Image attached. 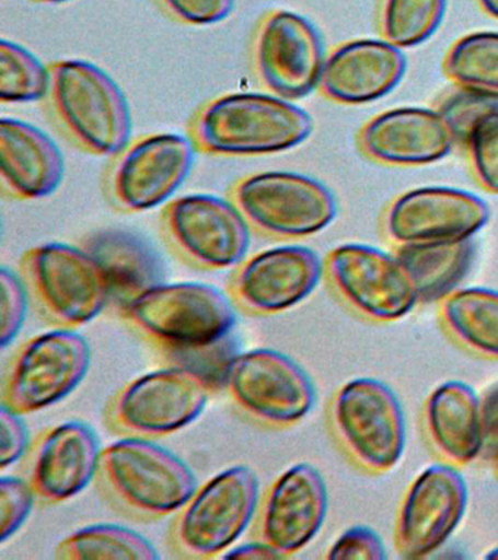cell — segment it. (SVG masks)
<instances>
[{"mask_svg": "<svg viewBox=\"0 0 498 560\" xmlns=\"http://www.w3.org/2000/svg\"><path fill=\"white\" fill-rule=\"evenodd\" d=\"M478 2L485 13L498 20V0H478Z\"/></svg>", "mask_w": 498, "mask_h": 560, "instance_id": "cell-41", "label": "cell"}, {"mask_svg": "<svg viewBox=\"0 0 498 560\" xmlns=\"http://www.w3.org/2000/svg\"><path fill=\"white\" fill-rule=\"evenodd\" d=\"M196 152L189 136L150 133L130 140L106 171L107 200L124 213H143L167 205L189 177Z\"/></svg>", "mask_w": 498, "mask_h": 560, "instance_id": "cell-13", "label": "cell"}, {"mask_svg": "<svg viewBox=\"0 0 498 560\" xmlns=\"http://www.w3.org/2000/svg\"><path fill=\"white\" fill-rule=\"evenodd\" d=\"M82 247L93 254L111 283V306L124 308L148 289L165 282L159 253L142 236L125 230H102L86 235Z\"/></svg>", "mask_w": 498, "mask_h": 560, "instance_id": "cell-25", "label": "cell"}, {"mask_svg": "<svg viewBox=\"0 0 498 560\" xmlns=\"http://www.w3.org/2000/svg\"><path fill=\"white\" fill-rule=\"evenodd\" d=\"M470 489L453 464L419 472L401 503L396 547L402 558L424 559L441 549L466 514Z\"/></svg>", "mask_w": 498, "mask_h": 560, "instance_id": "cell-18", "label": "cell"}, {"mask_svg": "<svg viewBox=\"0 0 498 560\" xmlns=\"http://www.w3.org/2000/svg\"><path fill=\"white\" fill-rule=\"evenodd\" d=\"M326 558L331 560H384L387 559L386 546L379 534L367 525H354L329 547Z\"/></svg>", "mask_w": 498, "mask_h": 560, "instance_id": "cell-37", "label": "cell"}, {"mask_svg": "<svg viewBox=\"0 0 498 560\" xmlns=\"http://www.w3.org/2000/svg\"><path fill=\"white\" fill-rule=\"evenodd\" d=\"M32 302L58 328H78L111 305V283L97 258L82 245L47 243L28 248L20 261Z\"/></svg>", "mask_w": 498, "mask_h": 560, "instance_id": "cell-7", "label": "cell"}, {"mask_svg": "<svg viewBox=\"0 0 498 560\" xmlns=\"http://www.w3.org/2000/svg\"><path fill=\"white\" fill-rule=\"evenodd\" d=\"M103 446L94 429L81 420L55 424L32 442L24 477L43 505H60L84 492L95 479Z\"/></svg>", "mask_w": 498, "mask_h": 560, "instance_id": "cell-20", "label": "cell"}, {"mask_svg": "<svg viewBox=\"0 0 498 560\" xmlns=\"http://www.w3.org/2000/svg\"><path fill=\"white\" fill-rule=\"evenodd\" d=\"M91 346L71 328L42 332L15 349L3 374L2 406L21 416L62 401L85 380Z\"/></svg>", "mask_w": 498, "mask_h": 560, "instance_id": "cell-10", "label": "cell"}, {"mask_svg": "<svg viewBox=\"0 0 498 560\" xmlns=\"http://www.w3.org/2000/svg\"><path fill=\"white\" fill-rule=\"evenodd\" d=\"M480 405H483L485 450L494 454L498 451V384L480 397Z\"/></svg>", "mask_w": 498, "mask_h": 560, "instance_id": "cell-39", "label": "cell"}, {"mask_svg": "<svg viewBox=\"0 0 498 560\" xmlns=\"http://www.w3.org/2000/svg\"><path fill=\"white\" fill-rule=\"evenodd\" d=\"M463 148L470 155L472 171L480 186L498 195V103L475 121Z\"/></svg>", "mask_w": 498, "mask_h": 560, "instance_id": "cell-32", "label": "cell"}, {"mask_svg": "<svg viewBox=\"0 0 498 560\" xmlns=\"http://www.w3.org/2000/svg\"><path fill=\"white\" fill-rule=\"evenodd\" d=\"M0 289H2V319H0V343L2 348L16 339L27 317L28 302L32 301L23 276L3 267L0 271Z\"/></svg>", "mask_w": 498, "mask_h": 560, "instance_id": "cell-34", "label": "cell"}, {"mask_svg": "<svg viewBox=\"0 0 498 560\" xmlns=\"http://www.w3.org/2000/svg\"><path fill=\"white\" fill-rule=\"evenodd\" d=\"M325 44L308 18L273 9L256 22L251 42L253 73L269 94L288 101L319 90L326 61Z\"/></svg>", "mask_w": 498, "mask_h": 560, "instance_id": "cell-14", "label": "cell"}, {"mask_svg": "<svg viewBox=\"0 0 498 560\" xmlns=\"http://www.w3.org/2000/svg\"><path fill=\"white\" fill-rule=\"evenodd\" d=\"M117 314L135 335L172 361L224 343L238 324L229 293L199 282L161 283Z\"/></svg>", "mask_w": 498, "mask_h": 560, "instance_id": "cell-2", "label": "cell"}, {"mask_svg": "<svg viewBox=\"0 0 498 560\" xmlns=\"http://www.w3.org/2000/svg\"><path fill=\"white\" fill-rule=\"evenodd\" d=\"M161 231L182 261L204 271L235 269L246 258L252 240L238 206L212 195L170 200L161 213Z\"/></svg>", "mask_w": 498, "mask_h": 560, "instance_id": "cell-12", "label": "cell"}, {"mask_svg": "<svg viewBox=\"0 0 498 560\" xmlns=\"http://www.w3.org/2000/svg\"><path fill=\"white\" fill-rule=\"evenodd\" d=\"M489 218L488 206L474 192L430 186L401 195L387 209L384 230L399 245H428L472 240Z\"/></svg>", "mask_w": 498, "mask_h": 560, "instance_id": "cell-19", "label": "cell"}, {"mask_svg": "<svg viewBox=\"0 0 498 560\" xmlns=\"http://www.w3.org/2000/svg\"><path fill=\"white\" fill-rule=\"evenodd\" d=\"M36 493L25 477L5 476L0 480V542L14 537L37 503Z\"/></svg>", "mask_w": 498, "mask_h": 560, "instance_id": "cell-33", "label": "cell"}, {"mask_svg": "<svg viewBox=\"0 0 498 560\" xmlns=\"http://www.w3.org/2000/svg\"><path fill=\"white\" fill-rule=\"evenodd\" d=\"M314 122L294 101L269 92H229L200 105L190 118L196 151L218 158L277 155L300 147Z\"/></svg>", "mask_w": 498, "mask_h": 560, "instance_id": "cell-1", "label": "cell"}, {"mask_svg": "<svg viewBox=\"0 0 498 560\" xmlns=\"http://www.w3.org/2000/svg\"><path fill=\"white\" fill-rule=\"evenodd\" d=\"M424 423L437 453L453 466L474 462L485 450L480 397L462 381L440 384L428 396Z\"/></svg>", "mask_w": 498, "mask_h": 560, "instance_id": "cell-24", "label": "cell"}, {"mask_svg": "<svg viewBox=\"0 0 498 560\" xmlns=\"http://www.w3.org/2000/svg\"><path fill=\"white\" fill-rule=\"evenodd\" d=\"M440 313L459 343L480 357L498 359V291L459 288L441 302Z\"/></svg>", "mask_w": 498, "mask_h": 560, "instance_id": "cell-27", "label": "cell"}, {"mask_svg": "<svg viewBox=\"0 0 498 560\" xmlns=\"http://www.w3.org/2000/svg\"><path fill=\"white\" fill-rule=\"evenodd\" d=\"M95 483L113 510L142 523L176 514L198 488L194 470L178 455L134 436L104 446Z\"/></svg>", "mask_w": 498, "mask_h": 560, "instance_id": "cell-3", "label": "cell"}, {"mask_svg": "<svg viewBox=\"0 0 498 560\" xmlns=\"http://www.w3.org/2000/svg\"><path fill=\"white\" fill-rule=\"evenodd\" d=\"M224 558L234 559H281V556L273 549V547L265 545L259 540H252L246 545L234 547Z\"/></svg>", "mask_w": 498, "mask_h": 560, "instance_id": "cell-40", "label": "cell"}, {"mask_svg": "<svg viewBox=\"0 0 498 560\" xmlns=\"http://www.w3.org/2000/svg\"><path fill=\"white\" fill-rule=\"evenodd\" d=\"M496 103H498V100L458 86L456 91L445 96L443 103L437 109L443 114L456 143L463 147L472 126Z\"/></svg>", "mask_w": 498, "mask_h": 560, "instance_id": "cell-35", "label": "cell"}, {"mask_svg": "<svg viewBox=\"0 0 498 560\" xmlns=\"http://www.w3.org/2000/svg\"><path fill=\"white\" fill-rule=\"evenodd\" d=\"M325 276L345 304L373 322H397L419 304L404 261L373 245L348 243L331 249Z\"/></svg>", "mask_w": 498, "mask_h": 560, "instance_id": "cell-15", "label": "cell"}, {"mask_svg": "<svg viewBox=\"0 0 498 560\" xmlns=\"http://www.w3.org/2000/svg\"><path fill=\"white\" fill-rule=\"evenodd\" d=\"M65 174L62 152L45 131L14 117L0 120V183L14 200L46 199Z\"/></svg>", "mask_w": 498, "mask_h": 560, "instance_id": "cell-23", "label": "cell"}, {"mask_svg": "<svg viewBox=\"0 0 498 560\" xmlns=\"http://www.w3.org/2000/svg\"><path fill=\"white\" fill-rule=\"evenodd\" d=\"M23 418L24 416L2 406L0 411V467L2 470L23 462L32 446L33 441Z\"/></svg>", "mask_w": 498, "mask_h": 560, "instance_id": "cell-38", "label": "cell"}, {"mask_svg": "<svg viewBox=\"0 0 498 560\" xmlns=\"http://www.w3.org/2000/svg\"><path fill=\"white\" fill-rule=\"evenodd\" d=\"M358 143L380 164L419 166L443 160L456 140L439 109L399 107L371 118Z\"/></svg>", "mask_w": 498, "mask_h": 560, "instance_id": "cell-21", "label": "cell"}, {"mask_svg": "<svg viewBox=\"0 0 498 560\" xmlns=\"http://www.w3.org/2000/svg\"><path fill=\"white\" fill-rule=\"evenodd\" d=\"M445 9L448 0H383V37L399 48L418 46L439 30Z\"/></svg>", "mask_w": 498, "mask_h": 560, "instance_id": "cell-31", "label": "cell"}, {"mask_svg": "<svg viewBox=\"0 0 498 560\" xmlns=\"http://www.w3.org/2000/svg\"><path fill=\"white\" fill-rule=\"evenodd\" d=\"M325 275L312 248L281 245L244 258L231 275L227 293L235 308L252 317H274L308 300Z\"/></svg>", "mask_w": 498, "mask_h": 560, "instance_id": "cell-16", "label": "cell"}, {"mask_svg": "<svg viewBox=\"0 0 498 560\" xmlns=\"http://www.w3.org/2000/svg\"><path fill=\"white\" fill-rule=\"evenodd\" d=\"M485 558L494 560L498 559V546L493 547V549L489 550L487 555H485Z\"/></svg>", "mask_w": 498, "mask_h": 560, "instance_id": "cell-43", "label": "cell"}, {"mask_svg": "<svg viewBox=\"0 0 498 560\" xmlns=\"http://www.w3.org/2000/svg\"><path fill=\"white\" fill-rule=\"evenodd\" d=\"M222 388L238 413L269 431L294 428L316 405L312 376L294 359L275 349L234 354Z\"/></svg>", "mask_w": 498, "mask_h": 560, "instance_id": "cell-8", "label": "cell"}, {"mask_svg": "<svg viewBox=\"0 0 498 560\" xmlns=\"http://www.w3.org/2000/svg\"><path fill=\"white\" fill-rule=\"evenodd\" d=\"M329 510L325 477L313 464L297 463L260 493L251 536L281 558L305 549L321 533Z\"/></svg>", "mask_w": 498, "mask_h": 560, "instance_id": "cell-17", "label": "cell"}, {"mask_svg": "<svg viewBox=\"0 0 498 560\" xmlns=\"http://www.w3.org/2000/svg\"><path fill=\"white\" fill-rule=\"evenodd\" d=\"M157 7L174 22L189 26H209L227 20L234 0H154Z\"/></svg>", "mask_w": 498, "mask_h": 560, "instance_id": "cell-36", "label": "cell"}, {"mask_svg": "<svg viewBox=\"0 0 498 560\" xmlns=\"http://www.w3.org/2000/svg\"><path fill=\"white\" fill-rule=\"evenodd\" d=\"M397 256L413 276L421 304H436L458 291L474 262L471 240L456 243L408 245Z\"/></svg>", "mask_w": 498, "mask_h": 560, "instance_id": "cell-26", "label": "cell"}, {"mask_svg": "<svg viewBox=\"0 0 498 560\" xmlns=\"http://www.w3.org/2000/svg\"><path fill=\"white\" fill-rule=\"evenodd\" d=\"M252 231L277 241L309 238L326 230L338 213L334 192L309 175L262 171L244 175L230 188Z\"/></svg>", "mask_w": 498, "mask_h": 560, "instance_id": "cell-9", "label": "cell"}, {"mask_svg": "<svg viewBox=\"0 0 498 560\" xmlns=\"http://www.w3.org/2000/svg\"><path fill=\"white\" fill-rule=\"evenodd\" d=\"M55 556L65 560H157L159 551L132 528L116 524H91L69 534L56 546Z\"/></svg>", "mask_w": 498, "mask_h": 560, "instance_id": "cell-28", "label": "cell"}, {"mask_svg": "<svg viewBox=\"0 0 498 560\" xmlns=\"http://www.w3.org/2000/svg\"><path fill=\"white\" fill-rule=\"evenodd\" d=\"M213 392L202 372L172 363L117 389L104 407V424L119 436L161 440L194 423Z\"/></svg>", "mask_w": 498, "mask_h": 560, "instance_id": "cell-6", "label": "cell"}, {"mask_svg": "<svg viewBox=\"0 0 498 560\" xmlns=\"http://www.w3.org/2000/svg\"><path fill=\"white\" fill-rule=\"evenodd\" d=\"M402 48L387 39L361 38L340 44L326 57L319 91L334 103H373L395 90L404 78Z\"/></svg>", "mask_w": 498, "mask_h": 560, "instance_id": "cell-22", "label": "cell"}, {"mask_svg": "<svg viewBox=\"0 0 498 560\" xmlns=\"http://www.w3.org/2000/svg\"><path fill=\"white\" fill-rule=\"evenodd\" d=\"M50 88V66L27 48L3 38L0 42V103L45 101Z\"/></svg>", "mask_w": 498, "mask_h": 560, "instance_id": "cell-30", "label": "cell"}, {"mask_svg": "<svg viewBox=\"0 0 498 560\" xmlns=\"http://www.w3.org/2000/svg\"><path fill=\"white\" fill-rule=\"evenodd\" d=\"M34 3H43V4H58L63 2H69V0H32Z\"/></svg>", "mask_w": 498, "mask_h": 560, "instance_id": "cell-42", "label": "cell"}, {"mask_svg": "<svg viewBox=\"0 0 498 560\" xmlns=\"http://www.w3.org/2000/svg\"><path fill=\"white\" fill-rule=\"evenodd\" d=\"M493 466L494 470H496L498 475V451H496V453L493 454Z\"/></svg>", "mask_w": 498, "mask_h": 560, "instance_id": "cell-44", "label": "cell"}, {"mask_svg": "<svg viewBox=\"0 0 498 560\" xmlns=\"http://www.w3.org/2000/svg\"><path fill=\"white\" fill-rule=\"evenodd\" d=\"M332 431L349 457L371 472L396 467L405 453L406 422L395 392L383 381L354 378L329 407Z\"/></svg>", "mask_w": 498, "mask_h": 560, "instance_id": "cell-11", "label": "cell"}, {"mask_svg": "<svg viewBox=\"0 0 498 560\" xmlns=\"http://www.w3.org/2000/svg\"><path fill=\"white\" fill-rule=\"evenodd\" d=\"M259 499V476L251 466L238 464L217 472L173 515L170 550L182 559L225 556L252 527Z\"/></svg>", "mask_w": 498, "mask_h": 560, "instance_id": "cell-5", "label": "cell"}, {"mask_svg": "<svg viewBox=\"0 0 498 560\" xmlns=\"http://www.w3.org/2000/svg\"><path fill=\"white\" fill-rule=\"evenodd\" d=\"M45 103L60 133L80 151L115 156L130 142L132 116L115 79L91 61L56 60Z\"/></svg>", "mask_w": 498, "mask_h": 560, "instance_id": "cell-4", "label": "cell"}, {"mask_svg": "<svg viewBox=\"0 0 498 560\" xmlns=\"http://www.w3.org/2000/svg\"><path fill=\"white\" fill-rule=\"evenodd\" d=\"M443 68L454 85L498 100L497 31H478L458 39Z\"/></svg>", "mask_w": 498, "mask_h": 560, "instance_id": "cell-29", "label": "cell"}]
</instances>
